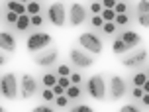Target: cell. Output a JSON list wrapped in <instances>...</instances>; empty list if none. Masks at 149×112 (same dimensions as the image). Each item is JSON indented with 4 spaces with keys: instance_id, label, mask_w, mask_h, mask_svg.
<instances>
[{
    "instance_id": "obj_36",
    "label": "cell",
    "mask_w": 149,
    "mask_h": 112,
    "mask_svg": "<svg viewBox=\"0 0 149 112\" xmlns=\"http://www.w3.org/2000/svg\"><path fill=\"white\" fill-rule=\"evenodd\" d=\"M69 81H71V85H81L82 77L79 73H71V75H69Z\"/></svg>"
},
{
    "instance_id": "obj_32",
    "label": "cell",
    "mask_w": 149,
    "mask_h": 112,
    "mask_svg": "<svg viewBox=\"0 0 149 112\" xmlns=\"http://www.w3.org/2000/svg\"><path fill=\"white\" fill-rule=\"evenodd\" d=\"M137 12H139V14H149V2L147 0L137 2Z\"/></svg>"
},
{
    "instance_id": "obj_37",
    "label": "cell",
    "mask_w": 149,
    "mask_h": 112,
    "mask_svg": "<svg viewBox=\"0 0 149 112\" xmlns=\"http://www.w3.org/2000/svg\"><path fill=\"white\" fill-rule=\"evenodd\" d=\"M137 22H139V26L147 28V26H149V14H139V16H137Z\"/></svg>"
},
{
    "instance_id": "obj_6",
    "label": "cell",
    "mask_w": 149,
    "mask_h": 112,
    "mask_svg": "<svg viewBox=\"0 0 149 112\" xmlns=\"http://www.w3.org/2000/svg\"><path fill=\"white\" fill-rule=\"evenodd\" d=\"M47 20L55 28H65V24H67V10H65V6L61 2H51L49 8H47Z\"/></svg>"
},
{
    "instance_id": "obj_26",
    "label": "cell",
    "mask_w": 149,
    "mask_h": 112,
    "mask_svg": "<svg viewBox=\"0 0 149 112\" xmlns=\"http://www.w3.org/2000/svg\"><path fill=\"white\" fill-rule=\"evenodd\" d=\"M41 100H43V102H53V100H55L53 90L51 89H43V90H41Z\"/></svg>"
},
{
    "instance_id": "obj_35",
    "label": "cell",
    "mask_w": 149,
    "mask_h": 112,
    "mask_svg": "<svg viewBox=\"0 0 149 112\" xmlns=\"http://www.w3.org/2000/svg\"><path fill=\"white\" fill-rule=\"evenodd\" d=\"M90 12H92V16H100V12H102L100 2H92V4H90Z\"/></svg>"
},
{
    "instance_id": "obj_3",
    "label": "cell",
    "mask_w": 149,
    "mask_h": 112,
    "mask_svg": "<svg viewBox=\"0 0 149 112\" xmlns=\"http://www.w3.org/2000/svg\"><path fill=\"white\" fill-rule=\"evenodd\" d=\"M79 45L82 51L90 53V55H98L104 49V41L100 39V36H96L94 32H84L79 36Z\"/></svg>"
},
{
    "instance_id": "obj_42",
    "label": "cell",
    "mask_w": 149,
    "mask_h": 112,
    "mask_svg": "<svg viewBox=\"0 0 149 112\" xmlns=\"http://www.w3.org/2000/svg\"><path fill=\"white\" fill-rule=\"evenodd\" d=\"M139 100H141V104H143V106H149V92H145V94H143Z\"/></svg>"
},
{
    "instance_id": "obj_20",
    "label": "cell",
    "mask_w": 149,
    "mask_h": 112,
    "mask_svg": "<svg viewBox=\"0 0 149 112\" xmlns=\"http://www.w3.org/2000/svg\"><path fill=\"white\" fill-rule=\"evenodd\" d=\"M26 14L28 16L41 14V2H26Z\"/></svg>"
},
{
    "instance_id": "obj_17",
    "label": "cell",
    "mask_w": 149,
    "mask_h": 112,
    "mask_svg": "<svg viewBox=\"0 0 149 112\" xmlns=\"http://www.w3.org/2000/svg\"><path fill=\"white\" fill-rule=\"evenodd\" d=\"M41 85H43L45 89H53L55 85H57V75L55 73H45L41 77Z\"/></svg>"
},
{
    "instance_id": "obj_24",
    "label": "cell",
    "mask_w": 149,
    "mask_h": 112,
    "mask_svg": "<svg viewBox=\"0 0 149 112\" xmlns=\"http://www.w3.org/2000/svg\"><path fill=\"white\" fill-rule=\"evenodd\" d=\"M114 14H116V16L127 14V4H126V2H116V4H114Z\"/></svg>"
},
{
    "instance_id": "obj_38",
    "label": "cell",
    "mask_w": 149,
    "mask_h": 112,
    "mask_svg": "<svg viewBox=\"0 0 149 112\" xmlns=\"http://www.w3.org/2000/svg\"><path fill=\"white\" fill-rule=\"evenodd\" d=\"M90 24H92L94 28H102V26H104V22H102L100 16H92V18H90Z\"/></svg>"
},
{
    "instance_id": "obj_8",
    "label": "cell",
    "mask_w": 149,
    "mask_h": 112,
    "mask_svg": "<svg viewBox=\"0 0 149 112\" xmlns=\"http://www.w3.org/2000/svg\"><path fill=\"white\" fill-rule=\"evenodd\" d=\"M57 59H59V49L55 45H51V47H47V49L33 55V63H36L37 67H43V69L53 67L57 63Z\"/></svg>"
},
{
    "instance_id": "obj_13",
    "label": "cell",
    "mask_w": 149,
    "mask_h": 112,
    "mask_svg": "<svg viewBox=\"0 0 149 112\" xmlns=\"http://www.w3.org/2000/svg\"><path fill=\"white\" fill-rule=\"evenodd\" d=\"M120 39L126 43V47L132 51L134 47H139V43H141V36L137 34V32H132V30H126V32H122L120 34Z\"/></svg>"
},
{
    "instance_id": "obj_10",
    "label": "cell",
    "mask_w": 149,
    "mask_h": 112,
    "mask_svg": "<svg viewBox=\"0 0 149 112\" xmlns=\"http://www.w3.org/2000/svg\"><path fill=\"white\" fill-rule=\"evenodd\" d=\"M145 61H147V51L143 47H137L134 53H127L126 57H122V65L127 69H135L145 65Z\"/></svg>"
},
{
    "instance_id": "obj_29",
    "label": "cell",
    "mask_w": 149,
    "mask_h": 112,
    "mask_svg": "<svg viewBox=\"0 0 149 112\" xmlns=\"http://www.w3.org/2000/svg\"><path fill=\"white\" fill-rule=\"evenodd\" d=\"M120 112H143V110L137 104H132V102H130V104H124V106H122V108H120Z\"/></svg>"
},
{
    "instance_id": "obj_9",
    "label": "cell",
    "mask_w": 149,
    "mask_h": 112,
    "mask_svg": "<svg viewBox=\"0 0 149 112\" xmlns=\"http://www.w3.org/2000/svg\"><path fill=\"white\" fill-rule=\"evenodd\" d=\"M69 59H71V63L74 67H79V69H88L94 65V55L82 51L81 47H73L69 51Z\"/></svg>"
},
{
    "instance_id": "obj_43",
    "label": "cell",
    "mask_w": 149,
    "mask_h": 112,
    "mask_svg": "<svg viewBox=\"0 0 149 112\" xmlns=\"http://www.w3.org/2000/svg\"><path fill=\"white\" fill-rule=\"evenodd\" d=\"M0 112H6V110H4V108H2V106H0Z\"/></svg>"
},
{
    "instance_id": "obj_21",
    "label": "cell",
    "mask_w": 149,
    "mask_h": 112,
    "mask_svg": "<svg viewBox=\"0 0 149 112\" xmlns=\"http://www.w3.org/2000/svg\"><path fill=\"white\" fill-rule=\"evenodd\" d=\"M71 73H73V71H71V67H69L67 63H59L57 69H55V75H57V77H69Z\"/></svg>"
},
{
    "instance_id": "obj_2",
    "label": "cell",
    "mask_w": 149,
    "mask_h": 112,
    "mask_svg": "<svg viewBox=\"0 0 149 112\" xmlns=\"http://www.w3.org/2000/svg\"><path fill=\"white\" fill-rule=\"evenodd\" d=\"M0 97H4L6 100H16L20 97L16 73H4L0 77Z\"/></svg>"
},
{
    "instance_id": "obj_14",
    "label": "cell",
    "mask_w": 149,
    "mask_h": 112,
    "mask_svg": "<svg viewBox=\"0 0 149 112\" xmlns=\"http://www.w3.org/2000/svg\"><path fill=\"white\" fill-rule=\"evenodd\" d=\"M8 12H14L16 16H24L26 14V2H16V0H8L4 4Z\"/></svg>"
},
{
    "instance_id": "obj_40",
    "label": "cell",
    "mask_w": 149,
    "mask_h": 112,
    "mask_svg": "<svg viewBox=\"0 0 149 112\" xmlns=\"http://www.w3.org/2000/svg\"><path fill=\"white\" fill-rule=\"evenodd\" d=\"M51 90H53V94H55V97H61V94H65V89H61L59 85H55Z\"/></svg>"
},
{
    "instance_id": "obj_27",
    "label": "cell",
    "mask_w": 149,
    "mask_h": 112,
    "mask_svg": "<svg viewBox=\"0 0 149 112\" xmlns=\"http://www.w3.org/2000/svg\"><path fill=\"white\" fill-rule=\"evenodd\" d=\"M100 18H102V22H114L116 14H114V10H102L100 12Z\"/></svg>"
},
{
    "instance_id": "obj_4",
    "label": "cell",
    "mask_w": 149,
    "mask_h": 112,
    "mask_svg": "<svg viewBox=\"0 0 149 112\" xmlns=\"http://www.w3.org/2000/svg\"><path fill=\"white\" fill-rule=\"evenodd\" d=\"M86 92L94 100H104L106 98V79L104 75H92L86 79Z\"/></svg>"
},
{
    "instance_id": "obj_11",
    "label": "cell",
    "mask_w": 149,
    "mask_h": 112,
    "mask_svg": "<svg viewBox=\"0 0 149 112\" xmlns=\"http://www.w3.org/2000/svg\"><path fill=\"white\" fill-rule=\"evenodd\" d=\"M67 18H69L71 28H77V26H82V24L88 20V14H86V10H84L82 4L74 2V4H71V8H69V16Z\"/></svg>"
},
{
    "instance_id": "obj_39",
    "label": "cell",
    "mask_w": 149,
    "mask_h": 112,
    "mask_svg": "<svg viewBox=\"0 0 149 112\" xmlns=\"http://www.w3.org/2000/svg\"><path fill=\"white\" fill-rule=\"evenodd\" d=\"M143 94H145V92H143V89H135V87L132 89V97H134V98H137V100H139V98H141Z\"/></svg>"
},
{
    "instance_id": "obj_1",
    "label": "cell",
    "mask_w": 149,
    "mask_h": 112,
    "mask_svg": "<svg viewBox=\"0 0 149 112\" xmlns=\"http://www.w3.org/2000/svg\"><path fill=\"white\" fill-rule=\"evenodd\" d=\"M51 43H53V37L49 36L47 32L37 30V32H33V34H30V37L26 39V49L36 55V53L43 51L47 47H51Z\"/></svg>"
},
{
    "instance_id": "obj_18",
    "label": "cell",
    "mask_w": 149,
    "mask_h": 112,
    "mask_svg": "<svg viewBox=\"0 0 149 112\" xmlns=\"http://www.w3.org/2000/svg\"><path fill=\"white\" fill-rule=\"evenodd\" d=\"M147 81H149V79H147V73H145V71H139V73H135V75H134V79H132V83H134L135 89H141V87H143V85H145Z\"/></svg>"
},
{
    "instance_id": "obj_22",
    "label": "cell",
    "mask_w": 149,
    "mask_h": 112,
    "mask_svg": "<svg viewBox=\"0 0 149 112\" xmlns=\"http://www.w3.org/2000/svg\"><path fill=\"white\" fill-rule=\"evenodd\" d=\"M69 102H71V100H69L65 94H61V97H55V100H53V104L57 106V108H61V110H65V108L69 106Z\"/></svg>"
},
{
    "instance_id": "obj_12",
    "label": "cell",
    "mask_w": 149,
    "mask_h": 112,
    "mask_svg": "<svg viewBox=\"0 0 149 112\" xmlns=\"http://www.w3.org/2000/svg\"><path fill=\"white\" fill-rule=\"evenodd\" d=\"M16 47H18V43H16L14 34H10V32H6V30L0 32V51L8 55V53H14Z\"/></svg>"
},
{
    "instance_id": "obj_25",
    "label": "cell",
    "mask_w": 149,
    "mask_h": 112,
    "mask_svg": "<svg viewBox=\"0 0 149 112\" xmlns=\"http://www.w3.org/2000/svg\"><path fill=\"white\" fill-rule=\"evenodd\" d=\"M114 24H116V28H120V26H126V24H130V16L127 14H120L114 18Z\"/></svg>"
},
{
    "instance_id": "obj_7",
    "label": "cell",
    "mask_w": 149,
    "mask_h": 112,
    "mask_svg": "<svg viewBox=\"0 0 149 112\" xmlns=\"http://www.w3.org/2000/svg\"><path fill=\"white\" fill-rule=\"evenodd\" d=\"M18 89H20V94H22L24 100L36 97L37 89H39V81H37L33 75L30 73H24L22 75V81H18Z\"/></svg>"
},
{
    "instance_id": "obj_33",
    "label": "cell",
    "mask_w": 149,
    "mask_h": 112,
    "mask_svg": "<svg viewBox=\"0 0 149 112\" xmlns=\"http://www.w3.org/2000/svg\"><path fill=\"white\" fill-rule=\"evenodd\" d=\"M57 85H59L61 89L67 90L69 87H71V81H69V77H57Z\"/></svg>"
},
{
    "instance_id": "obj_15",
    "label": "cell",
    "mask_w": 149,
    "mask_h": 112,
    "mask_svg": "<svg viewBox=\"0 0 149 112\" xmlns=\"http://www.w3.org/2000/svg\"><path fill=\"white\" fill-rule=\"evenodd\" d=\"M82 92H84V90H82L81 85H71V87L65 90V97H67L69 100H81Z\"/></svg>"
},
{
    "instance_id": "obj_31",
    "label": "cell",
    "mask_w": 149,
    "mask_h": 112,
    "mask_svg": "<svg viewBox=\"0 0 149 112\" xmlns=\"http://www.w3.org/2000/svg\"><path fill=\"white\" fill-rule=\"evenodd\" d=\"M69 112H94V110H92L88 104H74Z\"/></svg>"
},
{
    "instance_id": "obj_41",
    "label": "cell",
    "mask_w": 149,
    "mask_h": 112,
    "mask_svg": "<svg viewBox=\"0 0 149 112\" xmlns=\"http://www.w3.org/2000/svg\"><path fill=\"white\" fill-rule=\"evenodd\" d=\"M6 63H8V57H6V53H2V51H0V67H4Z\"/></svg>"
},
{
    "instance_id": "obj_28",
    "label": "cell",
    "mask_w": 149,
    "mask_h": 112,
    "mask_svg": "<svg viewBox=\"0 0 149 112\" xmlns=\"http://www.w3.org/2000/svg\"><path fill=\"white\" fill-rule=\"evenodd\" d=\"M43 16L37 14V16H30V26H36V28H39V26H43Z\"/></svg>"
},
{
    "instance_id": "obj_5",
    "label": "cell",
    "mask_w": 149,
    "mask_h": 112,
    "mask_svg": "<svg viewBox=\"0 0 149 112\" xmlns=\"http://www.w3.org/2000/svg\"><path fill=\"white\" fill-rule=\"evenodd\" d=\"M127 92V83L126 79H122V77H110L108 83H106V97L110 98V100H120V98L124 97Z\"/></svg>"
},
{
    "instance_id": "obj_30",
    "label": "cell",
    "mask_w": 149,
    "mask_h": 112,
    "mask_svg": "<svg viewBox=\"0 0 149 112\" xmlns=\"http://www.w3.org/2000/svg\"><path fill=\"white\" fill-rule=\"evenodd\" d=\"M18 18H20V16H16L14 12H8V10H6V14H4V22H8V24H12V26H16Z\"/></svg>"
},
{
    "instance_id": "obj_34",
    "label": "cell",
    "mask_w": 149,
    "mask_h": 112,
    "mask_svg": "<svg viewBox=\"0 0 149 112\" xmlns=\"http://www.w3.org/2000/svg\"><path fill=\"white\" fill-rule=\"evenodd\" d=\"M31 112H55V110H53V106H49V104H39V106H36V108H31Z\"/></svg>"
},
{
    "instance_id": "obj_19",
    "label": "cell",
    "mask_w": 149,
    "mask_h": 112,
    "mask_svg": "<svg viewBox=\"0 0 149 112\" xmlns=\"http://www.w3.org/2000/svg\"><path fill=\"white\" fill-rule=\"evenodd\" d=\"M112 51H114V53H118V55H124V53H127L130 49L126 47V43H124V41H122L120 37H116V39L112 41Z\"/></svg>"
},
{
    "instance_id": "obj_23",
    "label": "cell",
    "mask_w": 149,
    "mask_h": 112,
    "mask_svg": "<svg viewBox=\"0 0 149 112\" xmlns=\"http://www.w3.org/2000/svg\"><path fill=\"white\" fill-rule=\"evenodd\" d=\"M100 30L104 32L106 36H114V34H116V30H118V28H116V24H114V22H104V26H102V28H100Z\"/></svg>"
},
{
    "instance_id": "obj_16",
    "label": "cell",
    "mask_w": 149,
    "mask_h": 112,
    "mask_svg": "<svg viewBox=\"0 0 149 112\" xmlns=\"http://www.w3.org/2000/svg\"><path fill=\"white\" fill-rule=\"evenodd\" d=\"M16 30L20 32V34H24V32H28L31 28L30 26V16L28 14H24V16H20V18H18V22H16V26H14Z\"/></svg>"
}]
</instances>
